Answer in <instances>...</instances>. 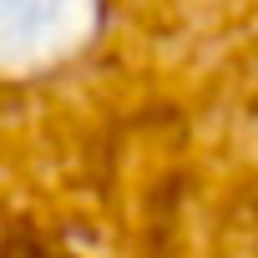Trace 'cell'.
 I'll use <instances>...</instances> for the list:
<instances>
[{
  "instance_id": "6da1fadb",
  "label": "cell",
  "mask_w": 258,
  "mask_h": 258,
  "mask_svg": "<svg viewBox=\"0 0 258 258\" xmlns=\"http://www.w3.org/2000/svg\"><path fill=\"white\" fill-rule=\"evenodd\" d=\"M0 258H258V0H0Z\"/></svg>"
}]
</instances>
